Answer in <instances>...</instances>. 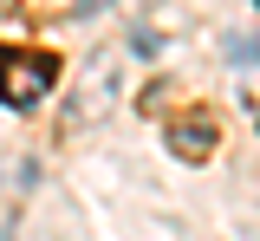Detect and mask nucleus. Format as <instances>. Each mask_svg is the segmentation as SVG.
<instances>
[{"mask_svg":"<svg viewBox=\"0 0 260 241\" xmlns=\"http://www.w3.org/2000/svg\"><path fill=\"white\" fill-rule=\"evenodd\" d=\"M52 78H59V66H52V52H13V46H0V98L7 104H39L46 92H52Z\"/></svg>","mask_w":260,"mask_h":241,"instance_id":"f257e3e1","label":"nucleus"},{"mask_svg":"<svg viewBox=\"0 0 260 241\" xmlns=\"http://www.w3.org/2000/svg\"><path fill=\"white\" fill-rule=\"evenodd\" d=\"M169 150L189 157V163L215 157V117H176V124H169Z\"/></svg>","mask_w":260,"mask_h":241,"instance_id":"f03ea898","label":"nucleus"}]
</instances>
